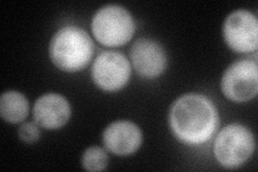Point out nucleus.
<instances>
[{
  "mask_svg": "<svg viewBox=\"0 0 258 172\" xmlns=\"http://www.w3.org/2000/svg\"><path fill=\"white\" fill-rule=\"evenodd\" d=\"M219 114L213 103L199 94L180 97L171 106L169 124L175 137L186 144H203L219 127Z\"/></svg>",
  "mask_w": 258,
  "mask_h": 172,
  "instance_id": "nucleus-1",
  "label": "nucleus"
},
{
  "mask_svg": "<svg viewBox=\"0 0 258 172\" xmlns=\"http://www.w3.org/2000/svg\"><path fill=\"white\" fill-rule=\"evenodd\" d=\"M94 51L91 37L82 28L66 26L54 35L50 57L56 67L67 72L82 70L90 63Z\"/></svg>",
  "mask_w": 258,
  "mask_h": 172,
  "instance_id": "nucleus-2",
  "label": "nucleus"
},
{
  "mask_svg": "<svg viewBox=\"0 0 258 172\" xmlns=\"http://www.w3.org/2000/svg\"><path fill=\"white\" fill-rule=\"evenodd\" d=\"M92 31L99 43L106 46H120L132 39L135 23L123 7L110 5L101 8L94 16Z\"/></svg>",
  "mask_w": 258,
  "mask_h": 172,
  "instance_id": "nucleus-3",
  "label": "nucleus"
},
{
  "mask_svg": "<svg viewBox=\"0 0 258 172\" xmlns=\"http://www.w3.org/2000/svg\"><path fill=\"white\" fill-rule=\"evenodd\" d=\"M255 141L251 130L240 124H231L222 129L214 142V155L226 168L240 167L251 157Z\"/></svg>",
  "mask_w": 258,
  "mask_h": 172,
  "instance_id": "nucleus-4",
  "label": "nucleus"
},
{
  "mask_svg": "<svg viewBox=\"0 0 258 172\" xmlns=\"http://www.w3.org/2000/svg\"><path fill=\"white\" fill-rule=\"evenodd\" d=\"M222 91L232 101L251 100L258 92L257 64L247 60L232 64L223 76Z\"/></svg>",
  "mask_w": 258,
  "mask_h": 172,
  "instance_id": "nucleus-5",
  "label": "nucleus"
},
{
  "mask_svg": "<svg viewBox=\"0 0 258 172\" xmlns=\"http://www.w3.org/2000/svg\"><path fill=\"white\" fill-rule=\"evenodd\" d=\"M129 77H131V64L123 54L118 52H103L97 56L93 64V81L103 91H118L127 84Z\"/></svg>",
  "mask_w": 258,
  "mask_h": 172,
  "instance_id": "nucleus-6",
  "label": "nucleus"
},
{
  "mask_svg": "<svg viewBox=\"0 0 258 172\" xmlns=\"http://www.w3.org/2000/svg\"><path fill=\"white\" fill-rule=\"evenodd\" d=\"M224 37L233 51L249 53L258 46V23L254 14L246 10L232 12L224 24Z\"/></svg>",
  "mask_w": 258,
  "mask_h": 172,
  "instance_id": "nucleus-7",
  "label": "nucleus"
},
{
  "mask_svg": "<svg viewBox=\"0 0 258 172\" xmlns=\"http://www.w3.org/2000/svg\"><path fill=\"white\" fill-rule=\"evenodd\" d=\"M131 56L136 71L143 78H157L167 66L164 48L150 39L136 41L132 47Z\"/></svg>",
  "mask_w": 258,
  "mask_h": 172,
  "instance_id": "nucleus-8",
  "label": "nucleus"
},
{
  "mask_svg": "<svg viewBox=\"0 0 258 172\" xmlns=\"http://www.w3.org/2000/svg\"><path fill=\"white\" fill-rule=\"evenodd\" d=\"M107 149L120 156L135 153L142 143V133L136 124L128 121H118L110 124L102 135Z\"/></svg>",
  "mask_w": 258,
  "mask_h": 172,
  "instance_id": "nucleus-9",
  "label": "nucleus"
},
{
  "mask_svg": "<svg viewBox=\"0 0 258 172\" xmlns=\"http://www.w3.org/2000/svg\"><path fill=\"white\" fill-rule=\"evenodd\" d=\"M70 103L58 94H45L38 98L34 106V118L37 124L46 129H57L69 121Z\"/></svg>",
  "mask_w": 258,
  "mask_h": 172,
  "instance_id": "nucleus-10",
  "label": "nucleus"
},
{
  "mask_svg": "<svg viewBox=\"0 0 258 172\" xmlns=\"http://www.w3.org/2000/svg\"><path fill=\"white\" fill-rule=\"evenodd\" d=\"M28 111L27 98L19 92H7L0 98V114L6 122L20 123L26 119Z\"/></svg>",
  "mask_w": 258,
  "mask_h": 172,
  "instance_id": "nucleus-11",
  "label": "nucleus"
},
{
  "mask_svg": "<svg viewBox=\"0 0 258 172\" xmlns=\"http://www.w3.org/2000/svg\"><path fill=\"white\" fill-rule=\"evenodd\" d=\"M82 166L87 171H102L108 166V155L99 146H92L84 152Z\"/></svg>",
  "mask_w": 258,
  "mask_h": 172,
  "instance_id": "nucleus-12",
  "label": "nucleus"
},
{
  "mask_svg": "<svg viewBox=\"0 0 258 172\" xmlns=\"http://www.w3.org/2000/svg\"><path fill=\"white\" fill-rule=\"evenodd\" d=\"M19 137L21 140L26 143H34L39 140L40 138V130L37 124L28 122L24 124L19 129Z\"/></svg>",
  "mask_w": 258,
  "mask_h": 172,
  "instance_id": "nucleus-13",
  "label": "nucleus"
}]
</instances>
